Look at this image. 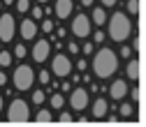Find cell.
<instances>
[{"label":"cell","mask_w":146,"mask_h":127,"mask_svg":"<svg viewBox=\"0 0 146 127\" xmlns=\"http://www.w3.org/2000/svg\"><path fill=\"white\" fill-rule=\"evenodd\" d=\"M37 3H46V0H37Z\"/></svg>","instance_id":"74e56055"},{"label":"cell","mask_w":146,"mask_h":127,"mask_svg":"<svg viewBox=\"0 0 146 127\" xmlns=\"http://www.w3.org/2000/svg\"><path fill=\"white\" fill-rule=\"evenodd\" d=\"M40 81L42 83H49L51 81V72H40Z\"/></svg>","instance_id":"d4e9b609"},{"label":"cell","mask_w":146,"mask_h":127,"mask_svg":"<svg viewBox=\"0 0 146 127\" xmlns=\"http://www.w3.org/2000/svg\"><path fill=\"white\" fill-rule=\"evenodd\" d=\"M81 5L84 7H90V5H93V0H81Z\"/></svg>","instance_id":"e575fe53"},{"label":"cell","mask_w":146,"mask_h":127,"mask_svg":"<svg viewBox=\"0 0 146 127\" xmlns=\"http://www.w3.org/2000/svg\"><path fill=\"white\" fill-rule=\"evenodd\" d=\"M33 19H42V9L40 7H33Z\"/></svg>","instance_id":"f1b7e54d"},{"label":"cell","mask_w":146,"mask_h":127,"mask_svg":"<svg viewBox=\"0 0 146 127\" xmlns=\"http://www.w3.org/2000/svg\"><path fill=\"white\" fill-rule=\"evenodd\" d=\"M127 12L135 16V14L139 12V0H127Z\"/></svg>","instance_id":"ffe728a7"},{"label":"cell","mask_w":146,"mask_h":127,"mask_svg":"<svg viewBox=\"0 0 146 127\" xmlns=\"http://www.w3.org/2000/svg\"><path fill=\"white\" fill-rule=\"evenodd\" d=\"M72 72V63L67 56H63V53H58V56H53L51 60V74H56V76H67Z\"/></svg>","instance_id":"52a82bcc"},{"label":"cell","mask_w":146,"mask_h":127,"mask_svg":"<svg viewBox=\"0 0 146 127\" xmlns=\"http://www.w3.org/2000/svg\"><path fill=\"white\" fill-rule=\"evenodd\" d=\"M42 30H44V32H51V30H53V21H49V19H46V21L42 23Z\"/></svg>","instance_id":"484cf974"},{"label":"cell","mask_w":146,"mask_h":127,"mask_svg":"<svg viewBox=\"0 0 146 127\" xmlns=\"http://www.w3.org/2000/svg\"><path fill=\"white\" fill-rule=\"evenodd\" d=\"M132 32V21L127 19V14L116 12L111 19H109V37L114 42H125Z\"/></svg>","instance_id":"7a4b0ae2"},{"label":"cell","mask_w":146,"mask_h":127,"mask_svg":"<svg viewBox=\"0 0 146 127\" xmlns=\"http://www.w3.org/2000/svg\"><path fill=\"white\" fill-rule=\"evenodd\" d=\"M116 0H102V7H114Z\"/></svg>","instance_id":"1f68e13d"},{"label":"cell","mask_w":146,"mask_h":127,"mask_svg":"<svg viewBox=\"0 0 146 127\" xmlns=\"http://www.w3.org/2000/svg\"><path fill=\"white\" fill-rule=\"evenodd\" d=\"M30 53H33V60L35 63H44L49 58V53H51V46H49L46 39H40V42H35V46H33Z\"/></svg>","instance_id":"9c48e42d"},{"label":"cell","mask_w":146,"mask_h":127,"mask_svg":"<svg viewBox=\"0 0 146 127\" xmlns=\"http://www.w3.org/2000/svg\"><path fill=\"white\" fill-rule=\"evenodd\" d=\"M107 109H109V104H107V99H95V104H93V118L95 120H102L104 116H107Z\"/></svg>","instance_id":"4fadbf2b"},{"label":"cell","mask_w":146,"mask_h":127,"mask_svg":"<svg viewBox=\"0 0 146 127\" xmlns=\"http://www.w3.org/2000/svg\"><path fill=\"white\" fill-rule=\"evenodd\" d=\"M33 81H35V72H33L30 65H19V67L14 69L12 83H14L16 90H28V88L33 86Z\"/></svg>","instance_id":"3957f363"},{"label":"cell","mask_w":146,"mask_h":127,"mask_svg":"<svg viewBox=\"0 0 146 127\" xmlns=\"http://www.w3.org/2000/svg\"><path fill=\"white\" fill-rule=\"evenodd\" d=\"M12 53H7V51H0V67H9L12 65Z\"/></svg>","instance_id":"e0dca14e"},{"label":"cell","mask_w":146,"mask_h":127,"mask_svg":"<svg viewBox=\"0 0 146 127\" xmlns=\"http://www.w3.org/2000/svg\"><path fill=\"white\" fill-rule=\"evenodd\" d=\"M125 74H127V79H139V63L137 60H130V63H127L125 65Z\"/></svg>","instance_id":"5bb4252c"},{"label":"cell","mask_w":146,"mask_h":127,"mask_svg":"<svg viewBox=\"0 0 146 127\" xmlns=\"http://www.w3.org/2000/svg\"><path fill=\"white\" fill-rule=\"evenodd\" d=\"M121 116H123V118H132V116H135V106H132V104H123V106H121Z\"/></svg>","instance_id":"d6986e66"},{"label":"cell","mask_w":146,"mask_h":127,"mask_svg":"<svg viewBox=\"0 0 146 127\" xmlns=\"http://www.w3.org/2000/svg\"><path fill=\"white\" fill-rule=\"evenodd\" d=\"M67 49H70V53H77V51H79L77 42H70V44H67Z\"/></svg>","instance_id":"f546056e"},{"label":"cell","mask_w":146,"mask_h":127,"mask_svg":"<svg viewBox=\"0 0 146 127\" xmlns=\"http://www.w3.org/2000/svg\"><path fill=\"white\" fill-rule=\"evenodd\" d=\"M5 81H7V76L3 74V72H0V86H5Z\"/></svg>","instance_id":"836d02e7"},{"label":"cell","mask_w":146,"mask_h":127,"mask_svg":"<svg viewBox=\"0 0 146 127\" xmlns=\"http://www.w3.org/2000/svg\"><path fill=\"white\" fill-rule=\"evenodd\" d=\"M121 56L130 58V56H132V49H130V46H123V49H121Z\"/></svg>","instance_id":"4316f807"},{"label":"cell","mask_w":146,"mask_h":127,"mask_svg":"<svg viewBox=\"0 0 146 127\" xmlns=\"http://www.w3.org/2000/svg\"><path fill=\"white\" fill-rule=\"evenodd\" d=\"M70 106L74 109V111H84L88 106V90L86 88H74L70 93Z\"/></svg>","instance_id":"ba28073f"},{"label":"cell","mask_w":146,"mask_h":127,"mask_svg":"<svg viewBox=\"0 0 146 127\" xmlns=\"http://www.w3.org/2000/svg\"><path fill=\"white\" fill-rule=\"evenodd\" d=\"M16 9L19 12H28L30 9V0H16Z\"/></svg>","instance_id":"44dd1931"},{"label":"cell","mask_w":146,"mask_h":127,"mask_svg":"<svg viewBox=\"0 0 146 127\" xmlns=\"http://www.w3.org/2000/svg\"><path fill=\"white\" fill-rule=\"evenodd\" d=\"M35 120H37V122H42V125H46V122H51L53 118H51V111H46V109H40V111H37V116H35Z\"/></svg>","instance_id":"2e32d148"},{"label":"cell","mask_w":146,"mask_h":127,"mask_svg":"<svg viewBox=\"0 0 146 127\" xmlns=\"http://www.w3.org/2000/svg\"><path fill=\"white\" fill-rule=\"evenodd\" d=\"M16 35V21L12 14H3L0 16V39L3 42H12Z\"/></svg>","instance_id":"5b68a950"},{"label":"cell","mask_w":146,"mask_h":127,"mask_svg":"<svg viewBox=\"0 0 146 127\" xmlns=\"http://www.w3.org/2000/svg\"><path fill=\"white\" fill-rule=\"evenodd\" d=\"M63 104H65V99H63V95H60V93L51 95V109H60Z\"/></svg>","instance_id":"ac0fdd59"},{"label":"cell","mask_w":146,"mask_h":127,"mask_svg":"<svg viewBox=\"0 0 146 127\" xmlns=\"http://www.w3.org/2000/svg\"><path fill=\"white\" fill-rule=\"evenodd\" d=\"M109 95H111V99H123L127 95V83L125 81H114L111 88H109Z\"/></svg>","instance_id":"8fae6325"},{"label":"cell","mask_w":146,"mask_h":127,"mask_svg":"<svg viewBox=\"0 0 146 127\" xmlns=\"http://www.w3.org/2000/svg\"><path fill=\"white\" fill-rule=\"evenodd\" d=\"M7 120L9 122H28L30 120V109H28V102L23 99H12L9 109H7Z\"/></svg>","instance_id":"277c9868"},{"label":"cell","mask_w":146,"mask_h":127,"mask_svg":"<svg viewBox=\"0 0 146 127\" xmlns=\"http://www.w3.org/2000/svg\"><path fill=\"white\" fill-rule=\"evenodd\" d=\"M72 120H74V118H72L70 113H60V118H58V122H60V125H70Z\"/></svg>","instance_id":"cb8c5ba5"},{"label":"cell","mask_w":146,"mask_h":127,"mask_svg":"<svg viewBox=\"0 0 146 127\" xmlns=\"http://www.w3.org/2000/svg\"><path fill=\"white\" fill-rule=\"evenodd\" d=\"M90 19H93L98 26H102V23H107V14H104V9H102V7H95V9H93V16H90Z\"/></svg>","instance_id":"9a60e30c"},{"label":"cell","mask_w":146,"mask_h":127,"mask_svg":"<svg viewBox=\"0 0 146 127\" xmlns=\"http://www.w3.org/2000/svg\"><path fill=\"white\" fill-rule=\"evenodd\" d=\"M81 51L86 53V56H90V53H93V44H90V42H88V44H84V49H81Z\"/></svg>","instance_id":"83f0119b"},{"label":"cell","mask_w":146,"mask_h":127,"mask_svg":"<svg viewBox=\"0 0 146 127\" xmlns=\"http://www.w3.org/2000/svg\"><path fill=\"white\" fill-rule=\"evenodd\" d=\"M35 35H37V23H35L33 19L21 21V37H23V39H33Z\"/></svg>","instance_id":"7c38bea8"},{"label":"cell","mask_w":146,"mask_h":127,"mask_svg":"<svg viewBox=\"0 0 146 127\" xmlns=\"http://www.w3.org/2000/svg\"><path fill=\"white\" fill-rule=\"evenodd\" d=\"M95 42H104V35L102 32H95Z\"/></svg>","instance_id":"d6a6232c"},{"label":"cell","mask_w":146,"mask_h":127,"mask_svg":"<svg viewBox=\"0 0 146 127\" xmlns=\"http://www.w3.org/2000/svg\"><path fill=\"white\" fill-rule=\"evenodd\" d=\"M0 111H3V95H0Z\"/></svg>","instance_id":"8d00e7d4"},{"label":"cell","mask_w":146,"mask_h":127,"mask_svg":"<svg viewBox=\"0 0 146 127\" xmlns=\"http://www.w3.org/2000/svg\"><path fill=\"white\" fill-rule=\"evenodd\" d=\"M127 93H130V90H127ZM130 95H132V99L137 102V99H139V88H132V93H130Z\"/></svg>","instance_id":"4dcf8cb0"},{"label":"cell","mask_w":146,"mask_h":127,"mask_svg":"<svg viewBox=\"0 0 146 127\" xmlns=\"http://www.w3.org/2000/svg\"><path fill=\"white\" fill-rule=\"evenodd\" d=\"M74 9V3L72 0H56V16L58 19H67Z\"/></svg>","instance_id":"30bf717a"},{"label":"cell","mask_w":146,"mask_h":127,"mask_svg":"<svg viewBox=\"0 0 146 127\" xmlns=\"http://www.w3.org/2000/svg\"><path fill=\"white\" fill-rule=\"evenodd\" d=\"M3 3H5V5H12V3H16V0H3Z\"/></svg>","instance_id":"d590c367"},{"label":"cell","mask_w":146,"mask_h":127,"mask_svg":"<svg viewBox=\"0 0 146 127\" xmlns=\"http://www.w3.org/2000/svg\"><path fill=\"white\" fill-rule=\"evenodd\" d=\"M33 102L35 104H42L44 102V93H42V90H35V93H33Z\"/></svg>","instance_id":"7402d4cb"},{"label":"cell","mask_w":146,"mask_h":127,"mask_svg":"<svg viewBox=\"0 0 146 127\" xmlns=\"http://www.w3.org/2000/svg\"><path fill=\"white\" fill-rule=\"evenodd\" d=\"M116 69H118V56H116V51L102 46L93 56V72H95V76L98 79H111Z\"/></svg>","instance_id":"6da1fadb"},{"label":"cell","mask_w":146,"mask_h":127,"mask_svg":"<svg viewBox=\"0 0 146 127\" xmlns=\"http://www.w3.org/2000/svg\"><path fill=\"white\" fill-rule=\"evenodd\" d=\"M72 35L74 37H88L90 35V19L86 14H77L74 19H72Z\"/></svg>","instance_id":"8992f818"},{"label":"cell","mask_w":146,"mask_h":127,"mask_svg":"<svg viewBox=\"0 0 146 127\" xmlns=\"http://www.w3.org/2000/svg\"><path fill=\"white\" fill-rule=\"evenodd\" d=\"M14 56H16V58H23V56H26V46L16 44V46H14Z\"/></svg>","instance_id":"603a6c76"}]
</instances>
